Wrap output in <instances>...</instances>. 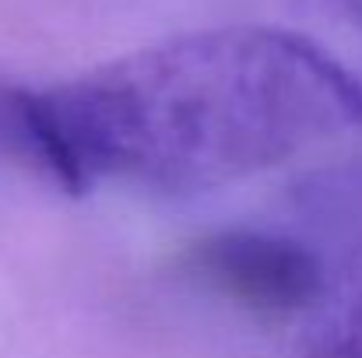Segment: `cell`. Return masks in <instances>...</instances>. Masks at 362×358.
Masks as SVG:
<instances>
[{
    "mask_svg": "<svg viewBox=\"0 0 362 358\" xmlns=\"http://www.w3.org/2000/svg\"><path fill=\"white\" fill-rule=\"evenodd\" d=\"M85 183L201 193L362 130V85L317 42L233 25L169 39L42 92Z\"/></svg>",
    "mask_w": 362,
    "mask_h": 358,
    "instance_id": "1",
    "label": "cell"
},
{
    "mask_svg": "<svg viewBox=\"0 0 362 358\" xmlns=\"http://www.w3.org/2000/svg\"><path fill=\"white\" fill-rule=\"evenodd\" d=\"M183 270L264 320L306 316L327 285L324 260L303 242L253 229L201 236L180 256Z\"/></svg>",
    "mask_w": 362,
    "mask_h": 358,
    "instance_id": "2",
    "label": "cell"
},
{
    "mask_svg": "<svg viewBox=\"0 0 362 358\" xmlns=\"http://www.w3.org/2000/svg\"><path fill=\"white\" fill-rule=\"evenodd\" d=\"M0 158L49 179L64 193H85L42 92L0 85Z\"/></svg>",
    "mask_w": 362,
    "mask_h": 358,
    "instance_id": "3",
    "label": "cell"
},
{
    "mask_svg": "<svg viewBox=\"0 0 362 358\" xmlns=\"http://www.w3.org/2000/svg\"><path fill=\"white\" fill-rule=\"evenodd\" d=\"M303 358H362V239L327 270L320 302L303 316Z\"/></svg>",
    "mask_w": 362,
    "mask_h": 358,
    "instance_id": "4",
    "label": "cell"
},
{
    "mask_svg": "<svg viewBox=\"0 0 362 358\" xmlns=\"http://www.w3.org/2000/svg\"><path fill=\"white\" fill-rule=\"evenodd\" d=\"M327 4H331V7H334L352 28H359L362 32V0H327Z\"/></svg>",
    "mask_w": 362,
    "mask_h": 358,
    "instance_id": "5",
    "label": "cell"
}]
</instances>
